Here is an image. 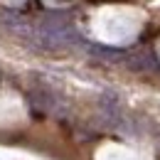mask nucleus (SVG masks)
Here are the masks:
<instances>
[]
</instances>
